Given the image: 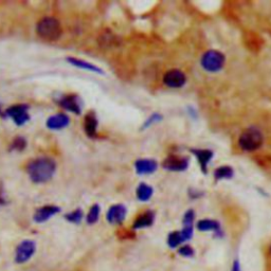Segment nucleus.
<instances>
[{
	"label": "nucleus",
	"mask_w": 271,
	"mask_h": 271,
	"mask_svg": "<svg viewBox=\"0 0 271 271\" xmlns=\"http://www.w3.org/2000/svg\"><path fill=\"white\" fill-rule=\"evenodd\" d=\"M27 172L34 183H45L54 176L56 162L49 157H40L29 162Z\"/></svg>",
	"instance_id": "1"
},
{
	"label": "nucleus",
	"mask_w": 271,
	"mask_h": 271,
	"mask_svg": "<svg viewBox=\"0 0 271 271\" xmlns=\"http://www.w3.org/2000/svg\"><path fill=\"white\" fill-rule=\"evenodd\" d=\"M62 24L54 17H43L36 24V33L47 41H55L62 36Z\"/></svg>",
	"instance_id": "2"
},
{
	"label": "nucleus",
	"mask_w": 271,
	"mask_h": 271,
	"mask_svg": "<svg viewBox=\"0 0 271 271\" xmlns=\"http://www.w3.org/2000/svg\"><path fill=\"white\" fill-rule=\"evenodd\" d=\"M263 143V135L257 127H249L244 130L239 139V145L243 151H256Z\"/></svg>",
	"instance_id": "3"
},
{
	"label": "nucleus",
	"mask_w": 271,
	"mask_h": 271,
	"mask_svg": "<svg viewBox=\"0 0 271 271\" xmlns=\"http://www.w3.org/2000/svg\"><path fill=\"white\" fill-rule=\"evenodd\" d=\"M225 56L221 52L216 50H210L204 54L202 58V66L205 70L210 72H216L220 71V70L225 65Z\"/></svg>",
	"instance_id": "4"
},
{
	"label": "nucleus",
	"mask_w": 271,
	"mask_h": 271,
	"mask_svg": "<svg viewBox=\"0 0 271 271\" xmlns=\"http://www.w3.org/2000/svg\"><path fill=\"white\" fill-rule=\"evenodd\" d=\"M28 110H29L28 105L16 104V105H13V106H11V107H8L4 111L3 117L11 118L16 125L22 126L30 120Z\"/></svg>",
	"instance_id": "5"
},
{
	"label": "nucleus",
	"mask_w": 271,
	"mask_h": 271,
	"mask_svg": "<svg viewBox=\"0 0 271 271\" xmlns=\"http://www.w3.org/2000/svg\"><path fill=\"white\" fill-rule=\"evenodd\" d=\"M36 251V244L34 241H22L15 251V262L17 264H24L34 256Z\"/></svg>",
	"instance_id": "6"
},
{
	"label": "nucleus",
	"mask_w": 271,
	"mask_h": 271,
	"mask_svg": "<svg viewBox=\"0 0 271 271\" xmlns=\"http://www.w3.org/2000/svg\"><path fill=\"white\" fill-rule=\"evenodd\" d=\"M163 83L171 88H180L186 84V75L180 70L173 69L164 74Z\"/></svg>",
	"instance_id": "7"
},
{
	"label": "nucleus",
	"mask_w": 271,
	"mask_h": 271,
	"mask_svg": "<svg viewBox=\"0 0 271 271\" xmlns=\"http://www.w3.org/2000/svg\"><path fill=\"white\" fill-rule=\"evenodd\" d=\"M127 215V209L124 205H115L109 208L106 220L110 225H120L124 222Z\"/></svg>",
	"instance_id": "8"
},
{
	"label": "nucleus",
	"mask_w": 271,
	"mask_h": 271,
	"mask_svg": "<svg viewBox=\"0 0 271 271\" xmlns=\"http://www.w3.org/2000/svg\"><path fill=\"white\" fill-rule=\"evenodd\" d=\"M60 107L67 109L68 111L73 112L74 115H81L82 112V105L81 100L76 94H69L65 95L58 101Z\"/></svg>",
	"instance_id": "9"
},
{
	"label": "nucleus",
	"mask_w": 271,
	"mask_h": 271,
	"mask_svg": "<svg viewBox=\"0 0 271 271\" xmlns=\"http://www.w3.org/2000/svg\"><path fill=\"white\" fill-rule=\"evenodd\" d=\"M60 212V209L56 206H45L37 209L33 215V221L36 224H42L48 222L51 217H53Z\"/></svg>",
	"instance_id": "10"
},
{
	"label": "nucleus",
	"mask_w": 271,
	"mask_h": 271,
	"mask_svg": "<svg viewBox=\"0 0 271 271\" xmlns=\"http://www.w3.org/2000/svg\"><path fill=\"white\" fill-rule=\"evenodd\" d=\"M189 165V161L185 157H179V156H170L165 159L162 163V167L173 172H178V171H185L187 170Z\"/></svg>",
	"instance_id": "11"
},
{
	"label": "nucleus",
	"mask_w": 271,
	"mask_h": 271,
	"mask_svg": "<svg viewBox=\"0 0 271 271\" xmlns=\"http://www.w3.org/2000/svg\"><path fill=\"white\" fill-rule=\"evenodd\" d=\"M70 123V119L66 113H56L47 119L46 125L51 130H59L67 127Z\"/></svg>",
	"instance_id": "12"
},
{
	"label": "nucleus",
	"mask_w": 271,
	"mask_h": 271,
	"mask_svg": "<svg viewBox=\"0 0 271 271\" xmlns=\"http://www.w3.org/2000/svg\"><path fill=\"white\" fill-rule=\"evenodd\" d=\"M98 125H99V122H98V117L97 115H95V112L90 111L87 113L84 120V129H85L86 135L90 138L97 137Z\"/></svg>",
	"instance_id": "13"
},
{
	"label": "nucleus",
	"mask_w": 271,
	"mask_h": 271,
	"mask_svg": "<svg viewBox=\"0 0 271 271\" xmlns=\"http://www.w3.org/2000/svg\"><path fill=\"white\" fill-rule=\"evenodd\" d=\"M157 168H158V164L154 159H139L135 163V169L137 174L139 175H148L153 174L156 172Z\"/></svg>",
	"instance_id": "14"
},
{
	"label": "nucleus",
	"mask_w": 271,
	"mask_h": 271,
	"mask_svg": "<svg viewBox=\"0 0 271 271\" xmlns=\"http://www.w3.org/2000/svg\"><path fill=\"white\" fill-rule=\"evenodd\" d=\"M67 62L71 64L72 66H75V67L80 68V69L88 70V71L98 73V74H104V71L100 67L95 66V65H93L91 63L86 62V60H84V59L77 58V57H67Z\"/></svg>",
	"instance_id": "15"
},
{
	"label": "nucleus",
	"mask_w": 271,
	"mask_h": 271,
	"mask_svg": "<svg viewBox=\"0 0 271 271\" xmlns=\"http://www.w3.org/2000/svg\"><path fill=\"white\" fill-rule=\"evenodd\" d=\"M155 222V213L153 211H146L145 213L139 215L133 225L134 230H139L151 227Z\"/></svg>",
	"instance_id": "16"
},
{
	"label": "nucleus",
	"mask_w": 271,
	"mask_h": 271,
	"mask_svg": "<svg viewBox=\"0 0 271 271\" xmlns=\"http://www.w3.org/2000/svg\"><path fill=\"white\" fill-rule=\"evenodd\" d=\"M153 188L151 186L146 185V183L142 182L140 183L137 188L136 194H137V198L140 200V202H147V200H150L153 196Z\"/></svg>",
	"instance_id": "17"
},
{
	"label": "nucleus",
	"mask_w": 271,
	"mask_h": 271,
	"mask_svg": "<svg viewBox=\"0 0 271 271\" xmlns=\"http://www.w3.org/2000/svg\"><path fill=\"white\" fill-rule=\"evenodd\" d=\"M197 229L199 231H204V232H207V231L218 232L221 230V226L216 221L203 220L197 223Z\"/></svg>",
	"instance_id": "18"
},
{
	"label": "nucleus",
	"mask_w": 271,
	"mask_h": 271,
	"mask_svg": "<svg viewBox=\"0 0 271 271\" xmlns=\"http://www.w3.org/2000/svg\"><path fill=\"white\" fill-rule=\"evenodd\" d=\"M193 153H194V155L197 156L199 163H200V165H202L203 171L206 172L207 165H208L210 159L212 158L213 153L211 151H206V150L205 151H203V150H194Z\"/></svg>",
	"instance_id": "19"
},
{
	"label": "nucleus",
	"mask_w": 271,
	"mask_h": 271,
	"mask_svg": "<svg viewBox=\"0 0 271 271\" xmlns=\"http://www.w3.org/2000/svg\"><path fill=\"white\" fill-rule=\"evenodd\" d=\"M100 214H101V207L98 204L97 205H93L90 208L88 214H87V216H86L87 224H88V225L97 224L99 222Z\"/></svg>",
	"instance_id": "20"
},
{
	"label": "nucleus",
	"mask_w": 271,
	"mask_h": 271,
	"mask_svg": "<svg viewBox=\"0 0 271 271\" xmlns=\"http://www.w3.org/2000/svg\"><path fill=\"white\" fill-rule=\"evenodd\" d=\"M83 217H84V214H83L82 209H76V210H74V211L69 212L65 215V218H66L67 222L71 223V224H75V225L81 224L83 221Z\"/></svg>",
	"instance_id": "21"
},
{
	"label": "nucleus",
	"mask_w": 271,
	"mask_h": 271,
	"mask_svg": "<svg viewBox=\"0 0 271 271\" xmlns=\"http://www.w3.org/2000/svg\"><path fill=\"white\" fill-rule=\"evenodd\" d=\"M183 242L185 241H183L181 232H178V231L172 232L168 238V245L171 248H177Z\"/></svg>",
	"instance_id": "22"
},
{
	"label": "nucleus",
	"mask_w": 271,
	"mask_h": 271,
	"mask_svg": "<svg viewBox=\"0 0 271 271\" xmlns=\"http://www.w3.org/2000/svg\"><path fill=\"white\" fill-rule=\"evenodd\" d=\"M214 176L216 179H228L233 176V170L230 167H222L218 168L215 173Z\"/></svg>",
	"instance_id": "23"
},
{
	"label": "nucleus",
	"mask_w": 271,
	"mask_h": 271,
	"mask_svg": "<svg viewBox=\"0 0 271 271\" xmlns=\"http://www.w3.org/2000/svg\"><path fill=\"white\" fill-rule=\"evenodd\" d=\"M25 146H27V140H25L23 137H16L10 146L11 151H17V152H22Z\"/></svg>",
	"instance_id": "24"
},
{
	"label": "nucleus",
	"mask_w": 271,
	"mask_h": 271,
	"mask_svg": "<svg viewBox=\"0 0 271 271\" xmlns=\"http://www.w3.org/2000/svg\"><path fill=\"white\" fill-rule=\"evenodd\" d=\"M178 253L183 258H192L194 256V250L191 246H189V245H185V246L179 248Z\"/></svg>",
	"instance_id": "25"
},
{
	"label": "nucleus",
	"mask_w": 271,
	"mask_h": 271,
	"mask_svg": "<svg viewBox=\"0 0 271 271\" xmlns=\"http://www.w3.org/2000/svg\"><path fill=\"white\" fill-rule=\"evenodd\" d=\"M194 218H195L194 212L192 211V210H190V211H188L185 214V216H183V226H185V227H193Z\"/></svg>",
	"instance_id": "26"
},
{
	"label": "nucleus",
	"mask_w": 271,
	"mask_h": 271,
	"mask_svg": "<svg viewBox=\"0 0 271 271\" xmlns=\"http://www.w3.org/2000/svg\"><path fill=\"white\" fill-rule=\"evenodd\" d=\"M159 120H161V116L156 115V113H155V115H153L152 117H150V118H148V119L146 120V122H145V124L143 125V127H144V128H147L148 126H151L153 123H155V122L159 121Z\"/></svg>",
	"instance_id": "27"
},
{
	"label": "nucleus",
	"mask_w": 271,
	"mask_h": 271,
	"mask_svg": "<svg viewBox=\"0 0 271 271\" xmlns=\"http://www.w3.org/2000/svg\"><path fill=\"white\" fill-rule=\"evenodd\" d=\"M5 204V199L3 197V190H2V185L0 182V206H3Z\"/></svg>",
	"instance_id": "28"
},
{
	"label": "nucleus",
	"mask_w": 271,
	"mask_h": 271,
	"mask_svg": "<svg viewBox=\"0 0 271 271\" xmlns=\"http://www.w3.org/2000/svg\"><path fill=\"white\" fill-rule=\"evenodd\" d=\"M232 271H241V267H240V263L237 261L234 262L233 264V268H232Z\"/></svg>",
	"instance_id": "29"
},
{
	"label": "nucleus",
	"mask_w": 271,
	"mask_h": 271,
	"mask_svg": "<svg viewBox=\"0 0 271 271\" xmlns=\"http://www.w3.org/2000/svg\"><path fill=\"white\" fill-rule=\"evenodd\" d=\"M0 115H2V109H1V106H0Z\"/></svg>",
	"instance_id": "30"
},
{
	"label": "nucleus",
	"mask_w": 271,
	"mask_h": 271,
	"mask_svg": "<svg viewBox=\"0 0 271 271\" xmlns=\"http://www.w3.org/2000/svg\"><path fill=\"white\" fill-rule=\"evenodd\" d=\"M270 253H271V247H270Z\"/></svg>",
	"instance_id": "31"
}]
</instances>
